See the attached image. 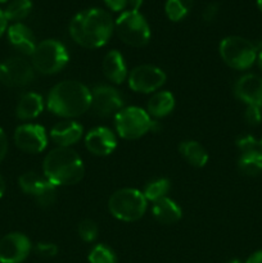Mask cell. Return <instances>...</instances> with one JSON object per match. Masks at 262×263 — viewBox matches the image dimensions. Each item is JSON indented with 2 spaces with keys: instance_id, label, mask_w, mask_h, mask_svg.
Listing matches in <instances>:
<instances>
[{
  "instance_id": "cell-15",
  "label": "cell",
  "mask_w": 262,
  "mask_h": 263,
  "mask_svg": "<svg viewBox=\"0 0 262 263\" xmlns=\"http://www.w3.org/2000/svg\"><path fill=\"white\" fill-rule=\"evenodd\" d=\"M236 98L247 105L262 107V79L257 74H244L236 81L234 87Z\"/></svg>"
},
{
  "instance_id": "cell-11",
  "label": "cell",
  "mask_w": 262,
  "mask_h": 263,
  "mask_svg": "<svg viewBox=\"0 0 262 263\" xmlns=\"http://www.w3.org/2000/svg\"><path fill=\"white\" fill-rule=\"evenodd\" d=\"M14 143L18 149L26 153H41L48 145V136L43 126L27 123L17 127Z\"/></svg>"
},
{
  "instance_id": "cell-1",
  "label": "cell",
  "mask_w": 262,
  "mask_h": 263,
  "mask_svg": "<svg viewBox=\"0 0 262 263\" xmlns=\"http://www.w3.org/2000/svg\"><path fill=\"white\" fill-rule=\"evenodd\" d=\"M115 30L112 17L99 8L82 10L72 18L69 35L72 40L82 48H102L109 41Z\"/></svg>"
},
{
  "instance_id": "cell-32",
  "label": "cell",
  "mask_w": 262,
  "mask_h": 263,
  "mask_svg": "<svg viewBox=\"0 0 262 263\" xmlns=\"http://www.w3.org/2000/svg\"><path fill=\"white\" fill-rule=\"evenodd\" d=\"M246 121L251 126H257L262 121V107L259 105H247L246 109Z\"/></svg>"
},
{
  "instance_id": "cell-24",
  "label": "cell",
  "mask_w": 262,
  "mask_h": 263,
  "mask_svg": "<svg viewBox=\"0 0 262 263\" xmlns=\"http://www.w3.org/2000/svg\"><path fill=\"white\" fill-rule=\"evenodd\" d=\"M18 182H20L21 189H22L26 194L32 195L33 198L38 197V195L45 189L46 185L49 184V181L45 177L39 176L36 172H25V174L20 176Z\"/></svg>"
},
{
  "instance_id": "cell-8",
  "label": "cell",
  "mask_w": 262,
  "mask_h": 263,
  "mask_svg": "<svg viewBox=\"0 0 262 263\" xmlns=\"http://www.w3.org/2000/svg\"><path fill=\"white\" fill-rule=\"evenodd\" d=\"M153 121L148 112L139 107L122 108L115 116V126L118 135L126 140H136L153 130Z\"/></svg>"
},
{
  "instance_id": "cell-45",
  "label": "cell",
  "mask_w": 262,
  "mask_h": 263,
  "mask_svg": "<svg viewBox=\"0 0 262 263\" xmlns=\"http://www.w3.org/2000/svg\"><path fill=\"white\" fill-rule=\"evenodd\" d=\"M259 149H261V152H262V139H261V141H259Z\"/></svg>"
},
{
  "instance_id": "cell-41",
  "label": "cell",
  "mask_w": 262,
  "mask_h": 263,
  "mask_svg": "<svg viewBox=\"0 0 262 263\" xmlns=\"http://www.w3.org/2000/svg\"><path fill=\"white\" fill-rule=\"evenodd\" d=\"M257 63H258L259 69L262 71V49L258 51V53H257Z\"/></svg>"
},
{
  "instance_id": "cell-5",
  "label": "cell",
  "mask_w": 262,
  "mask_h": 263,
  "mask_svg": "<svg viewBox=\"0 0 262 263\" xmlns=\"http://www.w3.org/2000/svg\"><path fill=\"white\" fill-rule=\"evenodd\" d=\"M218 51L222 61L229 67L238 71H244L253 66L257 61V48L254 43L240 37V36H228L218 46Z\"/></svg>"
},
{
  "instance_id": "cell-26",
  "label": "cell",
  "mask_w": 262,
  "mask_h": 263,
  "mask_svg": "<svg viewBox=\"0 0 262 263\" xmlns=\"http://www.w3.org/2000/svg\"><path fill=\"white\" fill-rule=\"evenodd\" d=\"M170 190V181L167 179H158L154 181L149 182L144 189V197L146 200L151 202H157L166 197V194Z\"/></svg>"
},
{
  "instance_id": "cell-38",
  "label": "cell",
  "mask_w": 262,
  "mask_h": 263,
  "mask_svg": "<svg viewBox=\"0 0 262 263\" xmlns=\"http://www.w3.org/2000/svg\"><path fill=\"white\" fill-rule=\"evenodd\" d=\"M7 18H5L4 15V10L0 9V37L3 36V33L5 32V30H7Z\"/></svg>"
},
{
  "instance_id": "cell-3",
  "label": "cell",
  "mask_w": 262,
  "mask_h": 263,
  "mask_svg": "<svg viewBox=\"0 0 262 263\" xmlns=\"http://www.w3.org/2000/svg\"><path fill=\"white\" fill-rule=\"evenodd\" d=\"M43 171L44 177L54 186H67L81 181L85 175V167L82 159L73 149L58 146L46 154Z\"/></svg>"
},
{
  "instance_id": "cell-39",
  "label": "cell",
  "mask_w": 262,
  "mask_h": 263,
  "mask_svg": "<svg viewBox=\"0 0 262 263\" xmlns=\"http://www.w3.org/2000/svg\"><path fill=\"white\" fill-rule=\"evenodd\" d=\"M130 5V10H134V12H139V9L143 5V0H128V4Z\"/></svg>"
},
{
  "instance_id": "cell-37",
  "label": "cell",
  "mask_w": 262,
  "mask_h": 263,
  "mask_svg": "<svg viewBox=\"0 0 262 263\" xmlns=\"http://www.w3.org/2000/svg\"><path fill=\"white\" fill-rule=\"evenodd\" d=\"M246 263H262V249L261 251H257L247 259Z\"/></svg>"
},
{
  "instance_id": "cell-14",
  "label": "cell",
  "mask_w": 262,
  "mask_h": 263,
  "mask_svg": "<svg viewBox=\"0 0 262 263\" xmlns=\"http://www.w3.org/2000/svg\"><path fill=\"white\" fill-rule=\"evenodd\" d=\"M86 149L94 156L105 157L115 152L117 146V139L112 130L107 127H95L89 131L85 138Z\"/></svg>"
},
{
  "instance_id": "cell-20",
  "label": "cell",
  "mask_w": 262,
  "mask_h": 263,
  "mask_svg": "<svg viewBox=\"0 0 262 263\" xmlns=\"http://www.w3.org/2000/svg\"><path fill=\"white\" fill-rule=\"evenodd\" d=\"M44 109V103L41 95L36 92H27L22 95L15 108V115L20 120H33Z\"/></svg>"
},
{
  "instance_id": "cell-35",
  "label": "cell",
  "mask_w": 262,
  "mask_h": 263,
  "mask_svg": "<svg viewBox=\"0 0 262 263\" xmlns=\"http://www.w3.org/2000/svg\"><path fill=\"white\" fill-rule=\"evenodd\" d=\"M109 9L113 12H121L125 9L128 4V0H103Z\"/></svg>"
},
{
  "instance_id": "cell-16",
  "label": "cell",
  "mask_w": 262,
  "mask_h": 263,
  "mask_svg": "<svg viewBox=\"0 0 262 263\" xmlns=\"http://www.w3.org/2000/svg\"><path fill=\"white\" fill-rule=\"evenodd\" d=\"M82 136V126L74 121H63L50 130V139L62 148H69Z\"/></svg>"
},
{
  "instance_id": "cell-10",
  "label": "cell",
  "mask_w": 262,
  "mask_h": 263,
  "mask_svg": "<svg viewBox=\"0 0 262 263\" xmlns=\"http://www.w3.org/2000/svg\"><path fill=\"white\" fill-rule=\"evenodd\" d=\"M166 82V74L161 68L151 64L138 66L131 71L128 76V86L136 92L157 91Z\"/></svg>"
},
{
  "instance_id": "cell-40",
  "label": "cell",
  "mask_w": 262,
  "mask_h": 263,
  "mask_svg": "<svg viewBox=\"0 0 262 263\" xmlns=\"http://www.w3.org/2000/svg\"><path fill=\"white\" fill-rule=\"evenodd\" d=\"M4 193H5V181L4 179H3L2 175H0V198L4 195Z\"/></svg>"
},
{
  "instance_id": "cell-9",
  "label": "cell",
  "mask_w": 262,
  "mask_h": 263,
  "mask_svg": "<svg viewBox=\"0 0 262 263\" xmlns=\"http://www.w3.org/2000/svg\"><path fill=\"white\" fill-rule=\"evenodd\" d=\"M33 67L20 57H12L0 63V84L22 87L33 80Z\"/></svg>"
},
{
  "instance_id": "cell-19",
  "label": "cell",
  "mask_w": 262,
  "mask_h": 263,
  "mask_svg": "<svg viewBox=\"0 0 262 263\" xmlns=\"http://www.w3.org/2000/svg\"><path fill=\"white\" fill-rule=\"evenodd\" d=\"M152 213L154 218L162 225H172V223L179 222L182 217L181 208L167 197L153 203Z\"/></svg>"
},
{
  "instance_id": "cell-42",
  "label": "cell",
  "mask_w": 262,
  "mask_h": 263,
  "mask_svg": "<svg viewBox=\"0 0 262 263\" xmlns=\"http://www.w3.org/2000/svg\"><path fill=\"white\" fill-rule=\"evenodd\" d=\"M180 2H181L182 4H184L186 8H189V9H192L193 2H194V0H180Z\"/></svg>"
},
{
  "instance_id": "cell-31",
  "label": "cell",
  "mask_w": 262,
  "mask_h": 263,
  "mask_svg": "<svg viewBox=\"0 0 262 263\" xmlns=\"http://www.w3.org/2000/svg\"><path fill=\"white\" fill-rule=\"evenodd\" d=\"M236 145L240 149L241 153H247V152H253V151H261L259 149V141H257L253 136L251 135H244L236 140Z\"/></svg>"
},
{
  "instance_id": "cell-22",
  "label": "cell",
  "mask_w": 262,
  "mask_h": 263,
  "mask_svg": "<svg viewBox=\"0 0 262 263\" xmlns=\"http://www.w3.org/2000/svg\"><path fill=\"white\" fill-rule=\"evenodd\" d=\"M175 108V98L170 91H158L149 99L148 115L156 118L169 116Z\"/></svg>"
},
{
  "instance_id": "cell-44",
  "label": "cell",
  "mask_w": 262,
  "mask_h": 263,
  "mask_svg": "<svg viewBox=\"0 0 262 263\" xmlns=\"http://www.w3.org/2000/svg\"><path fill=\"white\" fill-rule=\"evenodd\" d=\"M229 263H243V262L239 261V259H231V261L229 262Z\"/></svg>"
},
{
  "instance_id": "cell-18",
  "label": "cell",
  "mask_w": 262,
  "mask_h": 263,
  "mask_svg": "<svg viewBox=\"0 0 262 263\" xmlns=\"http://www.w3.org/2000/svg\"><path fill=\"white\" fill-rule=\"evenodd\" d=\"M102 68L105 77L115 84H122L127 77V67L122 54L117 50H110L105 54Z\"/></svg>"
},
{
  "instance_id": "cell-12",
  "label": "cell",
  "mask_w": 262,
  "mask_h": 263,
  "mask_svg": "<svg viewBox=\"0 0 262 263\" xmlns=\"http://www.w3.org/2000/svg\"><path fill=\"white\" fill-rule=\"evenodd\" d=\"M30 252V239L22 233H9L0 240V263H22Z\"/></svg>"
},
{
  "instance_id": "cell-6",
  "label": "cell",
  "mask_w": 262,
  "mask_h": 263,
  "mask_svg": "<svg viewBox=\"0 0 262 263\" xmlns=\"http://www.w3.org/2000/svg\"><path fill=\"white\" fill-rule=\"evenodd\" d=\"M31 57L35 69L43 74L57 73L63 69L69 61L66 46L53 39L39 43Z\"/></svg>"
},
{
  "instance_id": "cell-13",
  "label": "cell",
  "mask_w": 262,
  "mask_h": 263,
  "mask_svg": "<svg viewBox=\"0 0 262 263\" xmlns=\"http://www.w3.org/2000/svg\"><path fill=\"white\" fill-rule=\"evenodd\" d=\"M123 98L120 92L110 86L100 85L91 91V108L98 116L108 117L122 109Z\"/></svg>"
},
{
  "instance_id": "cell-27",
  "label": "cell",
  "mask_w": 262,
  "mask_h": 263,
  "mask_svg": "<svg viewBox=\"0 0 262 263\" xmlns=\"http://www.w3.org/2000/svg\"><path fill=\"white\" fill-rule=\"evenodd\" d=\"M90 263H117L115 252L108 248L104 244H98L90 251L89 253Z\"/></svg>"
},
{
  "instance_id": "cell-28",
  "label": "cell",
  "mask_w": 262,
  "mask_h": 263,
  "mask_svg": "<svg viewBox=\"0 0 262 263\" xmlns=\"http://www.w3.org/2000/svg\"><path fill=\"white\" fill-rule=\"evenodd\" d=\"M164 10H166L169 20H171L172 22H179L182 18L186 17L190 9L185 7L180 0H167Z\"/></svg>"
},
{
  "instance_id": "cell-36",
  "label": "cell",
  "mask_w": 262,
  "mask_h": 263,
  "mask_svg": "<svg viewBox=\"0 0 262 263\" xmlns=\"http://www.w3.org/2000/svg\"><path fill=\"white\" fill-rule=\"evenodd\" d=\"M8 152V139L7 135H5L4 130L0 127V162L5 158Z\"/></svg>"
},
{
  "instance_id": "cell-46",
  "label": "cell",
  "mask_w": 262,
  "mask_h": 263,
  "mask_svg": "<svg viewBox=\"0 0 262 263\" xmlns=\"http://www.w3.org/2000/svg\"><path fill=\"white\" fill-rule=\"evenodd\" d=\"M8 0H0V3H7Z\"/></svg>"
},
{
  "instance_id": "cell-34",
  "label": "cell",
  "mask_w": 262,
  "mask_h": 263,
  "mask_svg": "<svg viewBox=\"0 0 262 263\" xmlns=\"http://www.w3.org/2000/svg\"><path fill=\"white\" fill-rule=\"evenodd\" d=\"M217 14H218V4L217 3H210V4L203 9L202 18L205 21V22H212V21L216 20Z\"/></svg>"
},
{
  "instance_id": "cell-25",
  "label": "cell",
  "mask_w": 262,
  "mask_h": 263,
  "mask_svg": "<svg viewBox=\"0 0 262 263\" xmlns=\"http://www.w3.org/2000/svg\"><path fill=\"white\" fill-rule=\"evenodd\" d=\"M31 10H32L31 0H12L5 8L4 15L7 21H21L28 17Z\"/></svg>"
},
{
  "instance_id": "cell-30",
  "label": "cell",
  "mask_w": 262,
  "mask_h": 263,
  "mask_svg": "<svg viewBox=\"0 0 262 263\" xmlns=\"http://www.w3.org/2000/svg\"><path fill=\"white\" fill-rule=\"evenodd\" d=\"M35 199L40 207H51L57 200V186H54L51 182H49L45 186V189H44L38 197H35Z\"/></svg>"
},
{
  "instance_id": "cell-2",
  "label": "cell",
  "mask_w": 262,
  "mask_h": 263,
  "mask_svg": "<svg viewBox=\"0 0 262 263\" xmlns=\"http://www.w3.org/2000/svg\"><path fill=\"white\" fill-rule=\"evenodd\" d=\"M46 104L59 117H79L91 107V91L81 82L67 80L50 90Z\"/></svg>"
},
{
  "instance_id": "cell-4",
  "label": "cell",
  "mask_w": 262,
  "mask_h": 263,
  "mask_svg": "<svg viewBox=\"0 0 262 263\" xmlns=\"http://www.w3.org/2000/svg\"><path fill=\"white\" fill-rule=\"evenodd\" d=\"M146 205L148 200L145 199L143 193L131 187H125L115 192L108 202L110 213L117 220L125 222L140 220L145 213Z\"/></svg>"
},
{
  "instance_id": "cell-21",
  "label": "cell",
  "mask_w": 262,
  "mask_h": 263,
  "mask_svg": "<svg viewBox=\"0 0 262 263\" xmlns=\"http://www.w3.org/2000/svg\"><path fill=\"white\" fill-rule=\"evenodd\" d=\"M182 158L195 168H202L208 162V153L204 146L195 140L182 141L179 146Z\"/></svg>"
},
{
  "instance_id": "cell-33",
  "label": "cell",
  "mask_w": 262,
  "mask_h": 263,
  "mask_svg": "<svg viewBox=\"0 0 262 263\" xmlns=\"http://www.w3.org/2000/svg\"><path fill=\"white\" fill-rule=\"evenodd\" d=\"M36 253L44 258H51L58 253V247L53 243H39L36 246Z\"/></svg>"
},
{
  "instance_id": "cell-17",
  "label": "cell",
  "mask_w": 262,
  "mask_h": 263,
  "mask_svg": "<svg viewBox=\"0 0 262 263\" xmlns=\"http://www.w3.org/2000/svg\"><path fill=\"white\" fill-rule=\"evenodd\" d=\"M8 39L18 51L26 54V55H32L38 46L32 31L27 26L20 22L14 23L8 28Z\"/></svg>"
},
{
  "instance_id": "cell-29",
  "label": "cell",
  "mask_w": 262,
  "mask_h": 263,
  "mask_svg": "<svg viewBox=\"0 0 262 263\" xmlns=\"http://www.w3.org/2000/svg\"><path fill=\"white\" fill-rule=\"evenodd\" d=\"M98 225L92 220H84L79 223V235L86 243H91L98 236Z\"/></svg>"
},
{
  "instance_id": "cell-7",
  "label": "cell",
  "mask_w": 262,
  "mask_h": 263,
  "mask_svg": "<svg viewBox=\"0 0 262 263\" xmlns=\"http://www.w3.org/2000/svg\"><path fill=\"white\" fill-rule=\"evenodd\" d=\"M115 30L118 37L134 48L145 46L151 40V28L143 14L134 10L123 12L116 20Z\"/></svg>"
},
{
  "instance_id": "cell-43",
  "label": "cell",
  "mask_w": 262,
  "mask_h": 263,
  "mask_svg": "<svg viewBox=\"0 0 262 263\" xmlns=\"http://www.w3.org/2000/svg\"><path fill=\"white\" fill-rule=\"evenodd\" d=\"M257 7H258V9L262 12V0H257Z\"/></svg>"
},
{
  "instance_id": "cell-23",
  "label": "cell",
  "mask_w": 262,
  "mask_h": 263,
  "mask_svg": "<svg viewBox=\"0 0 262 263\" xmlns=\"http://www.w3.org/2000/svg\"><path fill=\"white\" fill-rule=\"evenodd\" d=\"M238 167L241 174L247 176H257L262 172V152L253 151L241 153L238 161Z\"/></svg>"
}]
</instances>
